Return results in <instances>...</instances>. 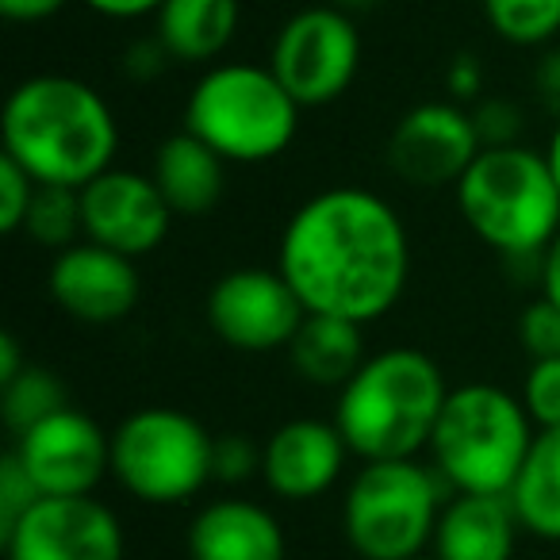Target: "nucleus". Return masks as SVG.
<instances>
[{
    "instance_id": "nucleus-17",
    "label": "nucleus",
    "mask_w": 560,
    "mask_h": 560,
    "mask_svg": "<svg viewBox=\"0 0 560 560\" xmlns=\"http://www.w3.org/2000/svg\"><path fill=\"white\" fill-rule=\"evenodd\" d=\"M192 560H284L289 541L277 514L254 499H215L188 526Z\"/></svg>"
},
{
    "instance_id": "nucleus-27",
    "label": "nucleus",
    "mask_w": 560,
    "mask_h": 560,
    "mask_svg": "<svg viewBox=\"0 0 560 560\" xmlns=\"http://www.w3.org/2000/svg\"><path fill=\"white\" fill-rule=\"evenodd\" d=\"M39 180L24 170L20 162H12L9 154H0V231L20 234L24 231L27 208L35 200Z\"/></svg>"
},
{
    "instance_id": "nucleus-5",
    "label": "nucleus",
    "mask_w": 560,
    "mask_h": 560,
    "mask_svg": "<svg viewBox=\"0 0 560 560\" xmlns=\"http://www.w3.org/2000/svg\"><path fill=\"white\" fill-rule=\"evenodd\" d=\"M534 434V419L518 396L495 384H460L450 388L430 438V457L453 491L511 495Z\"/></svg>"
},
{
    "instance_id": "nucleus-29",
    "label": "nucleus",
    "mask_w": 560,
    "mask_h": 560,
    "mask_svg": "<svg viewBox=\"0 0 560 560\" xmlns=\"http://www.w3.org/2000/svg\"><path fill=\"white\" fill-rule=\"evenodd\" d=\"M472 124L480 135L483 150H499V147H518L522 135V112L514 108L503 96H483L472 108Z\"/></svg>"
},
{
    "instance_id": "nucleus-14",
    "label": "nucleus",
    "mask_w": 560,
    "mask_h": 560,
    "mask_svg": "<svg viewBox=\"0 0 560 560\" xmlns=\"http://www.w3.org/2000/svg\"><path fill=\"white\" fill-rule=\"evenodd\" d=\"M173 226V208L165 203L154 177L135 170L101 173L81 188V231L96 246H108L116 254L139 257L154 254Z\"/></svg>"
},
{
    "instance_id": "nucleus-36",
    "label": "nucleus",
    "mask_w": 560,
    "mask_h": 560,
    "mask_svg": "<svg viewBox=\"0 0 560 560\" xmlns=\"http://www.w3.org/2000/svg\"><path fill=\"white\" fill-rule=\"evenodd\" d=\"M96 16L104 20H142V16H158L165 0H81Z\"/></svg>"
},
{
    "instance_id": "nucleus-7",
    "label": "nucleus",
    "mask_w": 560,
    "mask_h": 560,
    "mask_svg": "<svg viewBox=\"0 0 560 560\" xmlns=\"http://www.w3.org/2000/svg\"><path fill=\"white\" fill-rule=\"evenodd\" d=\"M442 518L438 476L415 457L365 460L342 499V529L361 560H411L434 545Z\"/></svg>"
},
{
    "instance_id": "nucleus-11",
    "label": "nucleus",
    "mask_w": 560,
    "mask_h": 560,
    "mask_svg": "<svg viewBox=\"0 0 560 560\" xmlns=\"http://www.w3.org/2000/svg\"><path fill=\"white\" fill-rule=\"evenodd\" d=\"M9 560H124L119 518L93 495H39L0 534Z\"/></svg>"
},
{
    "instance_id": "nucleus-30",
    "label": "nucleus",
    "mask_w": 560,
    "mask_h": 560,
    "mask_svg": "<svg viewBox=\"0 0 560 560\" xmlns=\"http://www.w3.org/2000/svg\"><path fill=\"white\" fill-rule=\"evenodd\" d=\"M39 499V488L32 483V476L24 472V465L16 460V453L0 460V534H9L20 522V514Z\"/></svg>"
},
{
    "instance_id": "nucleus-24",
    "label": "nucleus",
    "mask_w": 560,
    "mask_h": 560,
    "mask_svg": "<svg viewBox=\"0 0 560 560\" xmlns=\"http://www.w3.org/2000/svg\"><path fill=\"white\" fill-rule=\"evenodd\" d=\"M491 32L511 47H545L560 32V0H480Z\"/></svg>"
},
{
    "instance_id": "nucleus-4",
    "label": "nucleus",
    "mask_w": 560,
    "mask_h": 560,
    "mask_svg": "<svg viewBox=\"0 0 560 560\" xmlns=\"http://www.w3.org/2000/svg\"><path fill=\"white\" fill-rule=\"evenodd\" d=\"M453 192L468 231L503 257H541L560 234V185L552 165L522 142L480 150Z\"/></svg>"
},
{
    "instance_id": "nucleus-40",
    "label": "nucleus",
    "mask_w": 560,
    "mask_h": 560,
    "mask_svg": "<svg viewBox=\"0 0 560 560\" xmlns=\"http://www.w3.org/2000/svg\"><path fill=\"white\" fill-rule=\"evenodd\" d=\"M545 158H549L552 177H557V185H560V127H557V131H552V139H549V150H545Z\"/></svg>"
},
{
    "instance_id": "nucleus-12",
    "label": "nucleus",
    "mask_w": 560,
    "mask_h": 560,
    "mask_svg": "<svg viewBox=\"0 0 560 560\" xmlns=\"http://www.w3.org/2000/svg\"><path fill=\"white\" fill-rule=\"evenodd\" d=\"M12 453L39 495H93L112 472V434L73 407L16 434Z\"/></svg>"
},
{
    "instance_id": "nucleus-32",
    "label": "nucleus",
    "mask_w": 560,
    "mask_h": 560,
    "mask_svg": "<svg viewBox=\"0 0 560 560\" xmlns=\"http://www.w3.org/2000/svg\"><path fill=\"white\" fill-rule=\"evenodd\" d=\"M170 62H173V55L165 50V43L158 39V35H150V39H139V43H131V47L124 50V58H119V70L142 85V81L162 78Z\"/></svg>"
},
{
    "instance_id": "nucleus-9",
    "label": "nucleus",
    "mask_w": 560,
    "mask_h": 560,
    "mask_svg": "<svg viewBox=\"0 0 560 560\" xmlns=\"http://www.w3.org/2000/svg\"><path fill=\"white\" fill-rule=\"evenodd\" d=\"M269 70L300 108H327L361 70V32L335 4H315L284 20L269 47Z\"/></svg>"
},
{
    "instance_id": "nucleus-33",
    "label": "nucleus",
    "mask_w": 560,
    "mask_h": 560,
    "mask_svg": "<svg viewBox=\"0 0 560 560\" xmlns=\"http://www.w3.org/2000/svg\"><path fill=\"white\" fill-rule=\"evenodd\" d=\"M445 93L453 96V104H468L483 96V66L476 55H457L445 70Z\"/></svg>"
},
{
    "instance_id": "nucleus-21",
    "label": "nucleus",
    "mask_w": 560,
    "mask_h": 560,
    "mask_svg": "<svg viewBox=\"0 0 560 560\" xmlns=\"http://www.w3.org/2000/svg\"><path fill=\"white\" fill-rule=\"evenodd\" d=\"M361 330H365L361 323L307 312L304 327L296 330V338H292V346H289L292 369H296L307 384L342 388V384L369 361Z\"/></svg>"
},
{
    "instance_id": "nucleus-6",
    "label": "nucleus",
    "mask_w": 560,
    "mask_h": 560,
    "mask_svg": "<svg viewBox=\"0 0 560 560\" xmlns=\"http://www.w3.org/2000/svg\"><path fill=\"white\" fill-rule=\"evenodd\" d=\"M300 104L269 66L223 62L192 85L185 104V131L208 142L223 162L261 165L292 147Z\"/></svg>"
},
{
    "instance_id": "nucleus-23",
    "label": "nucleus",
    "mask_w": 560,
    "mask_h": 560,
    "mask_svg": "<svg viewBox=\"0 0 560 560\" xmlns=\"http://www.w3.org/2000/svg\"><path fill=\"white\" fill-rule=\"evenodd\" d=\"M66 407L70 404H66L62 381L43 365H27L9 384H0V411H4V422H9L12 434L39 427L43 419L66 411Z\"/></svg>"
},
{
    "instance_id": "nucleus-26",
    "label": "nucleus",
    "mask_w": 560,
    "mask_h": 560,
    "mask_svg": "<svg viewBox=\"0 0 560 560\" xmlns=\"http://www.w3.org/2000/svg\"><path fill=\"white\" fill-rule=\"evenodd\" d=\"M522 407L541 430L560 427V358L534 361L522 384Z\"/></svg>"
},
{
    "instance_id": "nucleus-13",
    "label": "nucleus",
    "mask_w": 560,
    "mask_h": 560,
    "mask_svg": "<svg viewBox=\"0 0 560 560\" xmlns=\"http://www.w3.org/2000/svg\"><path fill=\"white\" fill-rule=\"evenodd\" d=\"M472 112L460 104L430 101L411 108L388 135V170L415 188H445L457 185L465 170L480 154Z\"/></svg>"
},
{
    "instance_id": "nucleus-22",
    "label": "nucleus",
    "mask_w": 560,
    "mask_h": 560,
    "mask_svg": "<svg viewBox=\"0 0 560 560\" xmlns=\"http://www.w3.org/2000/svg\"><path fill=\"white\" fill-rule=\"evenodd\" d=\"M511 503L526 534L560 545V427L534 434Z\"/></svg>"
},
{
    "instance_id": "nucleus-8",
    "label": "nucleus",
    "mask_w": 560,
    "mask_h": 560,
    "mask_svg": "<svg viewBox=\"0 0 560 560\" xmlns=\"http://www.w3.org/2000/svg\"><path fill=\"white\" fill-rule=\"evenodd\" d=\"M112 476L150 506H177L215 480V438L177 407H142L112 430Z\"/></svg>"
},
{
    "instance_id": "nucleus-15",
    "label": "nucleus",
    "mask_w": 560,
    "mask_h": 560,
    "mask_svg": "<svg viewBox=\"0 0 560 560\" xmlns=\"http://www.w3.org/2000/svg\"><path fill=\"white\" fill-rule=\"evenodd\" d=\"M47 292L70 319L108 327L127 319L139 304V269L131 257L85 238L55 254Z\"/></svg>"
},
{
    "instance_id": "nucleus-16",
    "label": "nucleus",
    "mask_w": 560,
    "mask_h": 560,
    "mask_svg": "<svg viewBox=\"0 0 560 560\" xmlns=\"http://www.w3.org/2000/svg\"><path fill=\"white\" fill-rule=\"evenodd\" d=\"M350 457L342 430L323 419H292L261 445V480L284 503H307L327 495Z\"/></svg>"
},
{
    "instance_id": "nucleus-19",
    "label": "nucleus",
    "mask_w": 560,
    "mask_h": 560,
    "mask_svg": "<svg viewBox=\"0 0 560 560\" xmlns=\"http://www.w3.org/2000/svg\"><path fill=\"white\" fill-rule=\"evenodd\" d=\"M154 185L162 188L173 215H208L223 200L226 162L192 131H177L154 154Z\"/></svg>"
},
{
    "instance_id": "nucleus-25",
    "label": "nucleus",
    "mask_w": 560,
    "mask_h": 560,
    "mask_svg": "<svg viewBox=\"0 0 560 560\" xmlns=\"http://www.w3.org/2000/svg\"><path fill=\"white\" fill-rule=\"evenodd\" d=\"M35 246L55 249L62 254L66 246L78 242L81 231V188H58V185H39L35 188V200L27 208L24 231Z\"/></svg>"
},
{
    "instance_id": "nucleus-39",
    "label": "nucleus",
    "mask_w": 560,
    "mask_h": 560,
    "mask_svg": "<svg viewBox=\"0 0 560 560\" xmlns=\"http://www.w3.org/2000/svg\"><path fill=\"white\" fill-rule=\"evenodd\" d=\"M335 9H342L346 16H358V12H369V9H376L381 0H330Z\"/></svg>"
},
{
    "instance_id": "nucleus-37",
    "label": "nucleus",
    "mask_w": 560,
    "mask_h": 560,
    "mask_svg": "<svg viewBox=\"0 0 560 560\" xmlns=\"http://www.w3.org/2000/svg\"><path fill=\"white\" fill-rule=\"evenodd\" d=\"M541 296L560 307V234L541 254Z\"/></svg>"
},
{
    "instance_id": "nucleus-3",
    "label": "nucleus",
    "mask_w": 560,
    "mask_h": 560,
    "mask_svg": "<svg viewBox=\"0 0 560 560\" xmlns=\"http://www.w3.org/2000/svg\"><path fill=\"white\" fill-rule=\"evenodd\" d=\"M450 399L445 376L415 346L381 350L338 388L335 427L361 460H407L430 450Z\"/></svg>"
},
{
    "instance_id": "nucleus-35",
    "label": "nucleus",
    "mask_w": 560,
    "mask_h": 560,
    "mask_svg": "<svg viewBox=\"0 0 560 560\" xmlns=\"http://www.w3.org/2000/svg\"><path fill=\"white\" fill-rule=\"evenodd\" d=\"M70 0H0V16L12 24H43L55 20Z\"/></svg>"
},
{
    "instance_id": "nucleus-1",
    "label": "nucleus",
    "mask_w": 560,
    "mask_h": 560,
    "mask_svg": "<svg viewBox=\"0 0 560 560\" xmlns=\"http://www.w3.org/2000/svg\"><path fill=\"white\" fill-rule=\"evenodd\" d=\"M277 269L312 315L369 327L404 300L411 238L384 196L358 185L323 188L292 211Z\"/></svg>"
},
{
    "instance_id": "nucleus-34",
    "label": "nucleus",
    "mask_w": 560,
    "mask_h": 560,
    "mask_svg": "<svg viewBox=\"0 0 560 560\" xmlns=\"http://www.w3.org/2000/svg\"><path fill=\"white\" fill-rule=\"evenodd\" d=\"M534 93L545 108L560 116V47L541 55V62H537V70H534Z\"/></svg>"
},
{
    "instance_id": "nucleus-28",
    "label": "nucleus",
    "mask_w": 560,
    "mask_h": 560,
    "mask_svg": "<svg viewBox=\"0 0 560 560\" xmlns=\"http://www.w3.org/2000/svg\"><path fill=\"white\" fill-rule=\"evenodd\" d=\"M518 342L534 361L560 358V307L552 300H534L518 315Z\"/></svg>"
},
{
    "instance_id": "nucleus-10",
    "label": "nucleus",
    "mask_w": 560,
    "mask_h": 560,
    "mask_svg": "<svg viewBox=\"0 0 560 560\" xmlns=\"http://www.w3.org/2000/svg\"><path fill=\"white\" fill-rule=\"evenodd\" d=\"M208 327L223 346L238 353L289 350L296 330L304 327L307 307L280 269H231L208 292Z\"/></svg>"
},
{
    "instance_id": "nucleus-2",
    "label": "nucleus",
    "mask_w": 560,
    "mask_h": 560,
    "mask_svg": "<svg viewBox=\"0 0 560 560\" xmlns=\"http://www.w3.org/2000/svg\"><path fill=\"white\" fill-rule=\"evenodd\" d=\"M0 139L4 154L39 185L85 188L116 162L119 124L93 85L62 73H39L9 93Z\"/></svg>"
},
{
    "instance_id": "nucleus-31",
    "label": "nucleus",
    "mask_w": 560,
    "mask_h": 560,
    "mask_svg": "<svg viewBox=\"0 0 560 560\" xmlns=\"http://www.w3.org/2000/svg\"><path fill=\"white\" fill-rule=\"evenodd\" d=\"M249 476H261V450L242 434L215 438V480L246 483Z\"/></svg>"
},
{
    "instance_id": "nucleus-38",
    "label": "nucleus",
    "mask_w": 560,
    "mask_h": 560,
    "mask_svg": "<svg viewBox=\"0 0 560 560\" xmlns=\"http://www.w3.org/2000/svg\"><path fill=\"white\" fill-rule=\"evenodd\" d=\"M24 353H20L16 335H0V384H9L12 376L24 373Z\"/></svg>"
},
{
    "instance_id": "nucleus-20",
    "label": "nucleus",
    "mask_w": 560,
    "mask_h": 560,
    "mask_svg": "<svg viewBox=\"0 0 560 560\" xmlns=\"http://www.w3.org/2000/svg\"><path fill=\"white\" fill-rule=\"evenodd\" d=\"M242 24L238 0H165L158 12V39L173 62H215Z\"/></svg>"
},
{
    "instance_id": "nucleus-18",
    "label": "nucleus",
    "mask_w": 560,
    "mask_h": 560,
    "mask_svg": "<svg viewBox=\"0 0 560 560\" xmlns=\"http://www.w3.org/2000/svg\"><path fill=\"white\" fill-rule=\"evenodd\" d=\"M518 514L511 495H468L457 491V499L442 506L434 534L438 560H511L518 541Z\"/></svg>"
},
{
    "instance_id": "nucleus-41",
    "label": "nucleus",
    "mask_w": 560,
    "mask_h": 560,
    "mask_svg": "<svg viewBox=\"0 0 560 560\" xmlns=\"http://www.w3.org/2000/svg\"><path fill=\"white\" fill-rule=\"evenodd\" d=\"M411 560H438V557H427V552H422V557H411Z\"/></svg>"
}]
</instances>
